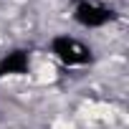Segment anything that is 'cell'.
<instances>
[{
	"label": "cell",
	"instance_id": "2",
	"mask_svg": "<svg viewBox=\"0 0 129 129\" xmlns=\"http://www.w3.org/2000/svg\"><path fill=\"white\" fill-rule=\"evenodd\" d=\"M74 18H76V23H81L86 28H101V25L114 20V13L109 8H104V5L81 0V3H76V8H74Z\"/></svg>",
	"mask_w": 129,
	"mask_h": 129
},
{
	"label": "cell",
	"instance_id": "1",
	"mask_svg": "<svg viewBox=\"0 0 129 129\" xmlns=\"http://www.w3.org/2000/svg\"><path fill=\"white\" fill-rule=\"evenodd\" d=\"M51 51L56 53V58H61L66 63V66H84V63L91 61V51L81 41H76L71 36H56L51 41Z\"/></svg>",
	"mask_w": 129,
	"mask_h": 129
},
{
	"label": "cell",
	"instance_id": "3",
	"mask_svg": "<svg viewBox=\"0 0 129 129\" xmlns=\"http://www.w3.org/2000/svg\"><path fill=\"white\" fill-rule=\"evenodd\" d=\"M28 53L25 51H13L8 53L3 61H0V79L3 76H18V74H25L28 71Z\"/></svg>",
	"mask_w": 129,
	"mask_h": 129
}]
</instances>
